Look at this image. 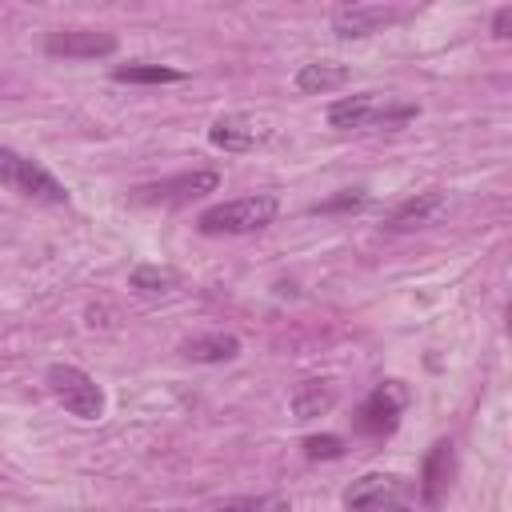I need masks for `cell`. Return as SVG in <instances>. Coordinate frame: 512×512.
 Returning a JSON list of instances; mask_svg holds the SVG:
<instances>
[{"mask_svg":"<svg viewBox=\"0 0 512 512\" xmlns=\"http://www.w3.org/2000/svg\"><path fill=\"white\" fill-rule=\"evenodd\" d=\"M280 204L276 196L268 192H256V196H240V200H224V204H212L196 216V228L204 236H248V232H260L276 220Z\"/></svg>","mask_w":512,"mask_h":512,"instance_id":"cell-1","label":"cell"},{"mask_svg":"<svg viewBox=\"0 0 512 512\" xmlns=\"http://www.w3.org/2000/svg\"><path fill=\"white\" fill-rule=\"evenodd\" d=\"M416 112H420L416 104H388L376 92H356V96H340L328 108V124L340 128V132H348V128H392V124L412 120Z\"/></svg>","mask_w":512,"mask_h":512,"instance_id":"cell-2","label":"cell"},{"mask_svg":"<svg viewBox=\"0 0 512 512\" xmlns=\"http://www.w3.org/2000/svg\"><path fill=\"white\" fill-rule=\"evenodd\" d=\"M220 188V176L212 168H196V172H180V176H164V180H152V184H140L132 188V204H144V208H184L208 192Z\"/></svg>","mask_w":512,"mask_h":512,"instance_id":"cell-3","label":"cell"},{"mask_svg":"<svg viewBox=\"0 0 512 512\" xmlns=\"http://www.w3.org/2000/svg\"><path fill=\"white\" fill-rule=\"evenodd\" d=\"M0 184L16 188L20 196L40 200V204H68V188L48 168H40L36 160H28L4 144H0Z\"/></svg>","mask_w":512,"mask_h":512,"instance_id":"cell-4","label":"cell"},{"mask_svg":"<svg viewBox=\"0 0 512 512\" xmlns=\"http://www.w3.org/2000/svg\"><path fill=\"white\" fill-rule=\"evenodd\" d=\"M48 388L52 396L76 416V420H100L104 416V388L76 364H52L48 368Z\"/></svg>","mask_w":512,"mask_h":512,"instance_id":"cell-5","label":"cell"},{"mask_svg":"<svg viewBox=\"0 0 512 512\" xmlns=\"http://www.w3.org/2000/svg\"><path fill=\"white\" fill-rule=\"evenodd\" d=\"M344 508H356V512H380V508H404L416 500V488L396 476V472H364L360 480H352L344 492H340Z\"/></svg>","mask_w":512,"mask_h":512,"instance_id":"cell-6","label":"cell"},{"mask_svg":"<svg viewBox=\"0 0 512 512\" xmlns=\"http://www.w3.org/2000/svg\"><path fill=\"white\" fill-rule=\"evenodd\" d=\"M404 408H408V384H404V380H380V384L364 396V404H360V412H356V428H360L364 436H388V432L400 424Z\"/></svg>","mask_w":512,"mask_h":512,"instance_id":"cell-7","label":"cell"},{"mask_svg":"<svg viewBox=\"0 0 512 512\" xmlns=\"http://www.w3.org/2000/svg\"><path fill=\"white\" fill-rule=\"evenodd\" d=\"M268 136H272L268 120H260V116H252V112L216 116L212 128H208V140H212L220 152H252V148H260Z\"/></svg>","mask_w":512,"mask_h":512,"instance_id":"cell-8","label":"cell"},{"mask_svg":"<svg viewBox=\"0 0 512 512\" xmlns=\"http://www.w3.org/2000/svg\"><path fill=\"white\" fill-rule=\"evenodd\" d=\"M44 52L64 56V60H96V56L116 52V36L100 32V28H60V32L44 36Z\"/></svg>","mask_w":512,"mask_h":512,"instance_id":"cell-9","label":"cell"},{"mask_svg":"<svg viewBox=\"0 0 512 512\" xmlns=\"http://www.w3.org/2000/svg\"><path fill=\"white\" fill-rule=\"evenodd\" d=\"M448 196L440 192V188H432V192H416V196H408L404 204H396L392 208V216L384 220V228L388 232H420V228H432V224H440L444 216H448Z\"/></svg>","mask_w":512,"mask_h":512,"instance_id":"cell-10","label":"cell"},{"mask_svg":"<svg viewBox=\"0 0 512 512\" xmlns=\"http://www.w3.org/2000/svg\"><path fill=\"white\" fill-rule=\"evenodd\" d=\"M452 476H456V448H452V440H436L432 448H428V456H424V468H420V504H428V508H436L444 496H448V488H452Z\"/></svg>","mask_w":512,"mask_h":512,"instance_id":"cell-11","label":"cell"},{"mask_svg":"<svg viewBox=\"0 0 512 512\" xmlns=\"http://www.w3.org/2000/svg\"><path fill=\"white\" fill-rule=\"evenodd\" d=\"M404 12L400 8H388V4H352V8H340L332 16V32L340 40H360V36H372V32H384L388 24H396Z\"/></svg>","mask_w":512,"mask_h":512,"instance_id":"cell-12","label":"cell"},{"mask_svg":"<svg viewBox=\"0 0 512 512\" xmlns=\"http://www.w3.org/2000/svg\"><path fill=\"white\" fill-rule=\"evenodd\" d=\"M180 356L192 364H228L240 356V340L232 332H200L180 344Z\"/></svg>","mask_w":512,"mask_h":512,"instance_id":"cell-13","label":"cell"},{"mask_svg":"<svg viewBox=\"0 0 512 512\" xmlns=\"http://www.w3.org/2000/svg\"><path fill=\"white\" fill-rule=\"evenodd\" d=\"M344 84H348V68L336 60H308L296 72V88L308 96H324V92H336Z\"/></svg>","mask_w":512,"mask_h":512,"instance_id":"cell-14","label":"cell"},{"mask_svg":"<svg viewBox=\"0 0 512 512\" xmlns=\"http://www.w3.org/2000/svg\"><path fill=\"white\" fill-rule=\"evenodd\" d=\"M128 288L144 300H156V296H172L180 288V272L168 268V264H136L128 272Z\"/></svg>","mask_w":512,"mask_h":512,"instance_id":"cell-15","label":"cell"},{"mask_svg":"<svg viewBox=\"0 0 512 512\" xmlns=\"http://www.w3.org/2000/svg\"><path fill=\"white\" fill-rule=\"evenodd\" d=\"M292 416L296 420H316V416H324V412H332V404H336V384L332 380H304V384H296V392H292Z\"/></svg>","mask_w":512,"mask_h":512,"instance_id":"cell-16","label":"cell"},{"mask_svg":"<svg viewBox=\"0 0 512 512\" xmlns=\"http://www.w3.org/2000/svg\"><path fill=\"white\" fill-rule=\"evenodd\" d=\"M112 80H120V84H176V80H184V72H180V68H172V64L132 60V64L112 68Z\"/></svg>","mask_w":512,"mask_h":512,"instance_id":"cell-17","label":"cell"},{"mask_svg":"<svg viewBox=\"0 0 512 512\" xmlns=\"http://www.w3.org/2000/svg\"><path fill=\"white\" fill-rule=\"evenodd\" d=\"M304 456L308 460H340L344 456V440L324 432V436H304Z\"/></svg>","mask_w":512,"mask_h":512,"instance_id":"cell-18","label":"cell"},{"mask_svg":"<svg viewBox=\"0 0 512 512\" xmlns=\"http://www.w3.org/2000/svg\"><path fill=\"white\" fill-rule=\"evenodd\" d=\"M220 508H288L284 496H228L220 500Z\"/></svg>","mask_w":512,"mask_h":512,"instance_id":"cell-19","label":"cell"},{"mask_svg":"<svg viewBox=\"0 0 512 512\" xmlns=\"http://www.w3.org/2000/svg\"><path fill=\"white\" fill-rule=\"evenodd\" d=\"M508 28H512V12H508V8H500V12L492 16V36H496V40H508V36H512Z\"/></svg>","mask_w":512,"mask_h":512,"instance_id":"cell-20","label":"cell"},{"mask_svg":"<svg viewBox=\"0 0 512 512\" xmlns=\"http://www.w3.org/2000/svg\"><path fill=\"white\" fill-rule=\"evenodd\" d=\"M348 204H352V208H356V204H364V192H360V188H352V192H344V196H336V200H328V204H320V208H324V212H332V208H348Z\"/></svg>","mask_w":512,"mask_h":512,"instance_id":"cell-21","label":"cell"}]
</instances>
